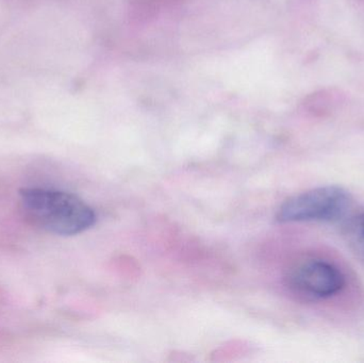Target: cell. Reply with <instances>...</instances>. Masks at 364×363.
I'll return each mask as SVG.
<instances>
[{
    "instance_id": "6da1fadb",
    "label": "cell",
    "mask_w": 364,
    "mask_h": 363,
    "mask_svg": "<svg viewBox=\"0 0 364 363\" xmlns=\"http://www.w3.org/2000/svg\"><path fill=\"white\" fill-rule=\"evenodd\" d=\"M19 208L26 221L59 236H74L95 223L93 209L80 197L58 190L27 188L19 192Z\"/></svg>"
},
{
    "instance_id": "7a4b0ae2",
    "label": "cell",
    "mask_w": 364,
    "mask_h": 363,
    "mask_svg": "<svg viewBox=\"0 0 364 363\" xmlns=\"http://www.w3.org/2000/svg\"><path fill=\"white\" fill-rule=\"evenodd\" d=\"M350 205V195L342 188H318L286 200L277 220L282 223L338 221L348 212Z\"/></svg>"
},
{
    "instance_id": "3957f363",
    "label": "cell",
    "mask_w": 364,
    "mask_h": 363,
    "mask_svg": "<svg viewBox=\"0 0 364 363\" xmlns=\"http://www.w3.org/2000/svg\"><path fill=\"white\" fill-rule=\"evenodd\" d=\"M289 287L308 300H324L341 291L346 278L341 271L323 260H308L295 266L288 276Z\"/></svg>"
},
{
    "instance_id": "277c9868",
    "label": "cell",
    "mask_w": 364,
    "mask_h": 363,
    "mask_svg": "<svg viewBox=\"0 0 364 363\" xmlns=\"http://www.w3.org/2000/svg\"><path fill=\"white\" fill-rule=\"evenodd\" d=\"M357 234L364 249V213L357 220Z\"/></svg>"
}]
</instances>
